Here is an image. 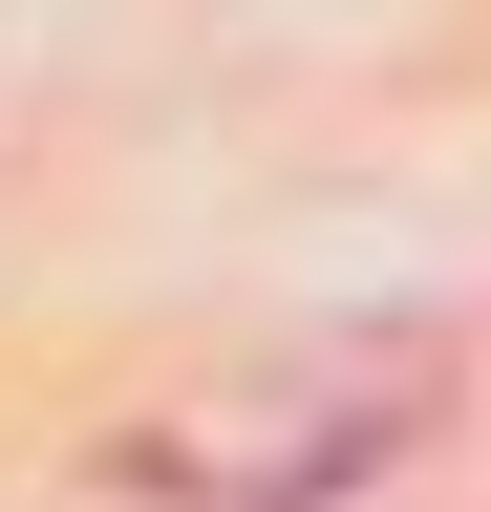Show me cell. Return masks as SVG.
Instances as JSON below:
<instances>
[{
    "label": "cell",
    "instance_id": "obj_1",
    "mask_svg": "<svg viewBox=\"0 0 491 512\" xmlns=\"http://www.w3.org/2000/svg\"><path fill=\"white\" fill-rule=\"evenodd\" d=\"M406 427H427V342H299L278 384H235V406L150 427L129 491H193V512H321V491L385 470Z\"/></svg>",
    "mask_w": 491,
    "mask_h": 512
}]
</instances>
